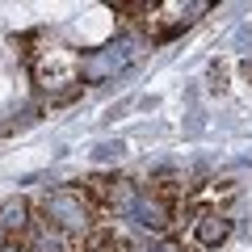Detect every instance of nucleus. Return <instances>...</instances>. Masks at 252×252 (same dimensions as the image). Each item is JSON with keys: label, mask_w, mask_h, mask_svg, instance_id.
I'll use <instances>...</instances> for the list:
<instances>
[{"label": "nucleus", "mask_w": 252, "mask_h": 252, "mask_svg": "<svg viewBox=\"0 0 252 252\" xmlns=\"http://www.w3.org/2000/svg\"><path fill=\"white\" fill-rule=\"evenodd\" d=\"M30 72H34V84L51 101H72L84 89V59L76 51H67V46H55V42L34 51Z\"/></svg>", "instance_id": "1"}, {"label": "nucleus", "mask_w": 252, "mask_h": 252, "mask_svg": "<svg viewBox=\"0 0 252 252\" xmlns=\"http://www.w3.org/2000/svg\"><path fill=\"white\" fill-rule=\"evenodd\" d=\"M38 215L51 219L59 231H67L72 240H84V235L93 231V223H97V206H93V198L84 193V189H51L42 198V206H38Z\"/></svg>", "instance_id": "2"}, {"label": "nucleus", "mask_w": 252, "mask_h": 252, "mask_svg": "<svg viewBox=\"0 0 252 252\" xmlns=\"http://www.w3.org/2000/svg\"><path fill=\"white\" fill-rule=\"evenodd\" d=\"M122 219H126V223H135L139 231H152V235H160V231H168V227H172L177 210H172V206L160 198V193H156L152 185H139V189H135V198L126 202Z\"/></svg>", "instance_id": "3"}, {"label": "nucleus", "mask_w": 252, "mask_h": 252, "mask_svg": "<svg viewBox=\"0 0 252 252\" xmlns=\"http://www.w3.org/2000/svg\"><path fill=\"white\" fill-rule=\"evenodd\" d=\"M206 9H210V4H202V0H193V4H185V0L147 4V34H152V38H172V34H181L193 17H202Z\"/></svg>", "instance_id": "4"}, {"label": "nucleus", "mask_w": 252, "mask_h": 252, "mask_svg": "<svg viewBox=\"0 0 252 252\" xmlns=\"http://www.w3.org/2000/svg\"><path fill=\"white\" fill-rule=\"evenodd\" d=\"M21 248H26V252H76L80 240H72L67 231H59L51 219L34 215L30 227H26V235H21Z\"/></svg>", "instance_id": "5"}, {"label": "nucleus", "mask_w": 252, "mask_h": 252, "mask_svg": "<svg viewBox=\"0 0 252 252\" xmlns=\"http://www.w3.org/2000/svg\"><path fill=\"white\" fill-rule=\"evenodd\" d=\"M231 235V215L223 206H202L193 219V244L198 248H219V244Z\"/></svg>", "instance_id": "6"}, {"label": "nucleus", "mask_w": 252, "mask_h": 252, "mask_svg": "<svg viewBox=\"0 0 252 252\" xmlns=\"http://www.w3.org/2000/svg\"><path fill=\"white\" fill-rule=\"evenodd\" d=\"M30 202L26 198H4L0 202V235L4 240H21L26 235V227H30Z\"/></svg>", "instance_id": "7"}, {"label": "nucleus", "mask_w": 252, "mask_h": 252, "mask_svg": "<svg viewBox=\"0 0 252 252\" xmlns=\"http://www.w3.org/2000/svg\"><path fill=\"white\" fill-rule=\"evenodd\" d=\"M139 252H193V248H185V244H172V240H164V244H147L143 240V248Z\"/></svg>", "instance_id": "8"}, {"label": "nucleus", "mask_w": 252, "mask_h": 252, "mask_svg": "<svg viewBox=\"0 0 252 252\" xmlns=\"http://www.w3.org/2000/svg\"><path fill=\"white\" fill-rule=\"evenodd\" d=\"M244 76H252V59H248V63H244Z\"/></svg>", "instance_id": "9"}]
</instances>
